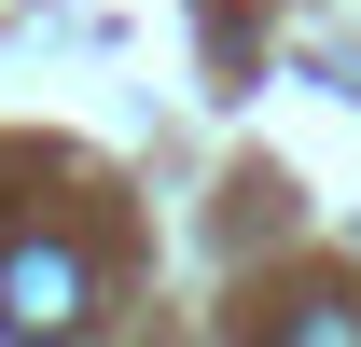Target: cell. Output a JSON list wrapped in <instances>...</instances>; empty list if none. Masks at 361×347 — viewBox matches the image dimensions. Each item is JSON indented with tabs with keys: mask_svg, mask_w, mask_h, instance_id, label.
I'll list each match as a JSON object with an SVG mask.
<instances>
[{
	"mask_svg": "<svg viewBox=\"0 0 361 347\" xmlns=\"http://www.w3.org/2000/svg\"><path fill=\"white\" fill-rule=\"evenodd\" d=\"M264 347H361V305H292Z\"/></svg>",
	"mask_w": 361,
	"mask_h": 347,
	"instance_id": "cell-2",
	"label": "cell"
},
{
	"mask_svg": "<svg viewBox=\"0 0 361 347\" xmlns=\"http://www.w3.org/2000/svg\"><path fill=\"white\" fill-rule=\"evenodd\" d=\"M70 319H84V250H42V236H28V250H0V334L56 347Z\"/></svg>",
	"mask_w": 361,
	"mask_h": 347,
	"instance_id": "cell-1",
	"label": "cell"
}]
</instances>
